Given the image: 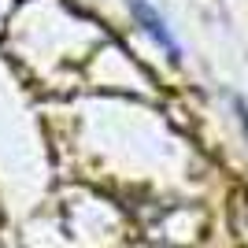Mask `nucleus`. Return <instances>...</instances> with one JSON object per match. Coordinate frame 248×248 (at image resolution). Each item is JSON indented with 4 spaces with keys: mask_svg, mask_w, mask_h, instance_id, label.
Here are the masks:
<instances>
[{
    "mask_svg": "<svg viewBox=\"0 0 248 248\" xmlns=\"http://www.w3.org/2000/svg\"><path fill=\"white\" fill-rule=\"evenodd\" d=\"M134 11H137V19L145 22V30H152V37H159V41H163L167 48H170V52H174V56H178V45H174V37H170V33H167L163 19H159V15H155V11L148 8L145 0H134Z\"/></svg>",
    "mask_w": 248,
    "mask_h": 248,
    "instance_id": "1",
    "label": "nucleus"
}]
</instances>
